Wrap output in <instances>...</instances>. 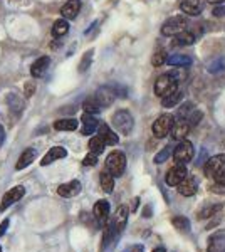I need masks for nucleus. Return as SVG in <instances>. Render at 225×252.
Returning a JSON list of instances; mask_svg holds the SVG:
<instances>
[{"mask_svg": "<svg viewBox=\"0 0 225 252\" xmlns=\"http://www.w3.org/2000/svg\"><path fill=\"white\" fill-rule=\"evenodd\" d=\"M193 153H195L193 145H192L190 141H187V140H182L177 145V148L173 150V158H175V161H177V163L185 165V163H188V161H192Z\"/></svg>", "mask_w": 225, "mask_h": 252, "instance_id": "nucleus-6", "label": "nucleus"}, {"mask_svg": "<svg viewBox=\"0 0 225 252\" xmlns=\"http://www.w3.org/2000/svg\"><path fill=\"white\" fill-rule=\"evenodd\" d=\"M214 15H215V17H224V15H225V7H217V9L214 10Z\"/></svg>", "mask_w": 225, "mask_h": 252, "instance_id": "nucleus-43", "label": "nucleus"}, {"mask_svg": "<svg viewBox=\"0 0 225 252\" xmlns=\"http://www.w3.org/2000/svg\"><path fill=\"white\" fill-rule=\"evenodd\" d=\"M94 97H96L97 103L101 104V108H104V106H109V104L113 103L114 97H116V93H114V89H113V88L103 86V88L97 89L96 94H94Z\"/></svg>", "mask_w": 225, "mask_h": 252, "instance_id": "nucleus-10", "label": "nucleus"}, {"mask_svg": "<svg viewBox=\"0 0 225 252\" xmlns=\"http://www.w3.org/2000/svg\"><path fill=\"white\" fill-rule=\"evenodd\" d=\"M180 9L187 15L195 17V15H200V12L203 10V0H183L180 3Z\"/></svg>", "mask_w": 225, "mask_h": 252, "instance_id": "nucleus-14", "label": "nucleus"}, {"mask_svg": "<svg viewBox=\"0 0 225 252\" xmlns=\"http://www.w3.org/2000/svg\"><path fill=\"white\" fill-rule=\"evenodd\" d=\"M182 99H183V93L180 91V89H177V91H173L171 94H166V96L161 97V106L163 108H173V106H177Z\"/></svg>", "mask_w": 225, "mask_h": 252, "instance_id": "nucleus-23", "label": "nucleus"}, {"mask_svg": "<svg viewBox=\"0 0 225 252\" xmlns=\"http://www.w3.org/2000/svg\"><path fill=\"white\" fill-rule=\"evenodd\" d=\"M173 121H175L173 115L163 113V115H160L157 118V121H155L153 126H151V131H153V135L157 138H165L170 133L171 126H173Z\"/></svg>", "mask_w": 225, "mask_h": 252, "instance_id": "nucleus-5", "label": "nucleus"}, {"mask_svg": "<svg viewBox=\"0 0 225 252\" xmlns=\"http://www.w3.org/2000/svg\"><path fill=\"white\" fill-rule=\"evenodd\" d=\"M225 69V63H224V59H214L212 63H208V66H207V71L208 72H212V74H219V72H222Z\"/></svg>", "mask_w": 225, "mask_h": 252, "instance_id": "nucleus-31", "label": "nucleus"}, {"mask_svg": "<svg viewBox=\"0 0 225 252\" xmlns=\"http://www.w3.org/2000/svg\"><path fill=\"white\" fill-rule=\"evenodd\" d=\"M170 155H171V148H170V146H165V148H163L161 152H160L158 155L155 157V163L161 165L163 161H166V160H168Z\"/></svg>", "mask_w": 225, "mask_h": 252, "instance_id": "nucleus-34", "label": "nucleus"}, {"mask_svg": "<svg viewBox=\"0 0 225 252\" xmlns=\"http://www.w3.org/2000/svg\"><path fill=\"white\" fill-rule=\"evenodd\" d=\"M81 121H83V135H93L99 126V121L94 118V115H88V113H84Z\"/></svg>", "mask_w": 225, "mask_h": 252, "instance_id": "nucleus-22", "label": "nucleus"}, {"mask_svg": "<svg viewBox=\"0 0 225 252\" xmlns=\"http://www.w3.org/2000/svg\"><path fill=\"white\" fill-rule=\"evenodd\" d=\"M178 187V192L183 195V197H192V195H195L197 193V187H198V184H197V180H195L193 177H187L183 178L182 182L177 185Z\"/></svg>", "mask_w": 225, "mask_h": 252, "instance_id": "nucleus-12", "label": "nucleus"}, {"mask_svg": "<svg viewBox=\"0 0 225 252\" xmlns=\"http://www.w3.org/2000/svg\"><path fill=\"white\" fill-rule=\"evenodd\" d=\"M195 34L190 31H183L180 32V34L175 35V46H192V44H195Z\"/></svg>", "mask_w": 225, "mask_h": 252, "instance_id": "nucleus-25", "label": "nucleus"}, {"mask_svg": "<svg viewBox=\"0 0 225 252\" xmlns=\"http://www.w3.org/2000/svg\"><path fill=\"white\" fill-rule=\"evenodd\" d=\"M177 89H178V81L175 79L170 72L161 74L157 79V83H155V93H157V96H160V97L171 94V93L177 91Z\"/></svg>", "mask_w": 225, "mask_h": 252, "instance_id": "nucleus-3", "label": "nucleus"}, {"mask_svg": "<svg viewBox=\"0 0 225 252\" xmlns=\"http://www.w3.org/2000/svg\"><path fill=\"white\" fill-rule=\"evenodd\" d=\"M49 64H51V59H49L47 56H42V58H39L34 64H32L31 74L34 76V78H42V76L46 74Z\"/></svg>", "mask_w": 225, "mask_h": 252, "instance_id": "nucleus-19", "label": "nucleus"}, {"mask_svg": "<svg viewBox=\"0 0 225 252\" xmlns=\"http://www.w3.org/2000/svg\"><path fill=\"white\" fill-rule=\"evenodd\" d=\"M83 163H84V166H94L97 163V155L96 153H89V155L84 157Z\"/></svg>", "mask_w": 225, "mask_h": 252, "instance_id": "nucleus-37", "label": "nucleus"}, {"mask_svg": "<svg viewBox=\"0 0 225 252\" xmlns=\"http://www.w3.org/2000/svg\"><path fill=\"white\" fill-rule=\"evenodd\" d=\"M79 10H81L79 0H67V2L63 5V9H61V15H63L66 20H72L77 17Z\"/></svg>", "mask_w": 225, "mask_h": 252, "instance_id": "nucleus-15", "label": "nucleus"}, {"mask_svg": "<svg viewBox=\"0 0 225 252\" xmlns=\"http://www.w3.org/2000/svg\"><path fill=\"white\" fill-rule=\"evenodd\" d=\"M24 195H26V189H24L22 185H17V187H14V189H10L9 192H5V195L2 197V204H0V212L7 210L10 205H14L15 202H19Z\"/></svg>", "mask_w": 225, "mask_h": 252, "instance_id": "nucleus-7", "label": "nucleus"}, {"mask_svg": "<svg viewBox=\"0 0 225 252\" xmlns=\"http://www.w3.org/2000/svg\"><path fill=\"white\" fill-rule=\"evenodd\" d=\"M212 178H214V180H215L219 185L225 187V168L219 170V172H217V173H214V175H212Z\"/></svg>", "mask_w": 225, "mask_h": 252, "instance_id": "nucleus-38", "label": "nucleus"}, {"mask_svg": "<svg viewBox=\"0 0 225 252\" xmlns=\"http://www.w3.org/2000/svg\"><path fill=\"white\" fill-rule=\"evenodd\" d=\"M67 157V152H66V148H63V146H54V148H51L49 152L44 155L42 158V161H40V165L42 166H47V165H51L52 161H56V160H59V158H66Z\"/></svg>", "mask_w": 225, "mask_h": 252, "instance_id": "nucleus-16", "label": "nucleus"}, {"mask_svg": "<svg viewBox=\"0 0 225 252\" xmlns=\"http://www.w3.org/2000/svg\"><path fill=\"white\" fill-rule=\"evenodd\" d=\"M145 251V247L141 246V244H134V246H129V247H126L123 252H143Z\"/></svg>", "mask_w": 225, "mask_h": 252, "instance_id": "nucleus-40", "label": "nucleus"}, {"mask_svg": "<svg viewBox=\"0 0 225 252\" xmlns=\"http://www.w3.org/2000/svg\"><path fill=\"white\" fill-rule=\"evenodd\" d=\"M99 136L103 138L104 145H109V146L118 145V141H120V138H118V135L113 131L111 128H109L108 125H101V126H99Z\"/></svg>", "mask_w": 225, "mask_h": 252, "instance_id": "nucleus-21", "label": "nucleus"}, {"mask_svg": "<svg viewBox=\"0 0 225 252\" xmlns=\"http://www.w3.org/2000/svg\"><path fill=\"white\" fill-rule=\"evenodd\" d=\"M168 66H175V67H188L192 64V59L188 56L183 54H173L170 58H166V63Z\"/></svg>", "mask_w": 225, "mask_h": 252, "instance_id": "nucleus-24", "label": "nucleus"}, {"mask_svg": "<svg viewBox=\"0 0 225 252\" xmlns=\"http://www.w3.org/2000/svg\"><path fill=\"white\" fill-rule=\"evenodd\" d=\"M0 252H2V247H0Z\"/></svg>", "mask_w": 225, "mask_h": 252, "instance_id": "nucleus-47", "label": "nucleus"}, {"mask_svg": "<svg viewBox=\"0 0 225 252\" xmlns=\"http://www.w3.org/2000/svg\"><path fill=\"white\" fill-rule=\"evenodd\" d=\"M35 157H37V152H35L34 148H27L22 152V155L19 157L17 163H15V170H24L26 166H29L32 163V161L35 160Z\"/></svg>", "mask_w": 225, "mask_h": 252, "instance_id": "nucleus-20", "label": "nucleus"}, {"mask_svg": "<svg viewBox=\"0 0 225 252\" xmlns=\"http://www.w3.org/2000/svg\"><path fill=\"white\" fill-rule=\"evenodd\" d=\"M83 108H84V113H88V115H96V113H99L101 109V104L97 103V99L96 97H88V99L83 103Z\"/></svg>", "mask_w": 225, "mask_h": 252, "instance_id": "nucleus-29", "label": "nucleus"}, {"mask_svg": "<svg viewBox=\"0 0 225 252\" xmlns=\"http://www.w3.org/2000/svg\"><path fill=\"white\" fill-rule=\"evenodd\" d=\"M207 2L208 3H215V5H217V3H224L225 0H207Z\"/></svg>", "mask_w": 225, "mask_h": 252, "instance_id": "nucleus-45", "label": "nucleus"}, {"mask_svg": "<svg viewBox=\"0 0 225 252\" xmlns=\"http://www.w3.org/2000/svg\"><path fill=\"white\" fill-rule=\"evenodd\" d=\"M77 128V120L74 118H64V120H59L54 123V129L57 131H74Z\"/></svg>", "mask_w": 225, "mask_h": 252, "instance_id": "nucleus-26", "label": "nucleus"}, {"mask_svg": "<svg viewBox=\"0 0 225 252\" xmlns=\"http://www.w3.org/2000/svg\"><path fill=\"white\" fill-rule=\"evenodd\" d=\"M187 26H188V22L185 17H180V15H177V17H170L161 26V34L166 35V37H175V35L180 34V32L187 31Z\"/></svg>", "mask_w": 225, "mask_h": 252, "instance_id": "nucleus-4", "label": "nucleus"}, {"mask_svg": "<svg viewBox=\"0 0 225 252\" xmlns=\"http://www.w3.org/2000/svg\"><path fill=\"white\" fill-rule=\"evenodd\" d=\"M93 215L96 220H99L101 223L108 220V215H109V202L108 200H97L94 204L93 209Z\"/></svg>", "mask_w": 225, "mask_h": 252, "instance_id": "nucleus-17", "label": "nucleus"}, {"mask_svg": "<svg viewBox=\"0 0 225 252\" xmlns=\"http://www.w3.org/2000/svg\"><path fill=\"white\" fill-rule=\"evenodd\" d=\"M171 138L173 140H185V136L190 131V125L185 118H180L178 121H173V126H171Z\"/></svg>", "mask_w": 225, "mask_h": 252, "instance_id": "nucleus-9", "label": "nucleus"}, {"mask_svg": "<svg viewBox=\"0 0 225 252\" xmlns=\"http://www.w3.org/2000/svg\"><path fill=\"white\" fill-rule=\"evenodd\" d=\"M99 182H101V189L104 190L106 193H111L113 189H114V177L109 172H103L99 177Z\"/></svg>", "mask_w": 225, "mask_h": 252, "instance_id": "nucleus-28", "label": "nucleus"}, {"mask_svg": "<svg viewBox=\"0 0 225 252\" xmlns=\"http://www.w3.org/2000/svg\"><path fill=\"white\" fill-rule=\"evenodd\" d=\"M9 223H10L9 219H3L2 223H0V237H2V235L7 232V227H9Z\"/></svg>", "mask_w": 225, "mask_h": 252, "instance_id": "nucleus-42", "label": "nucleus"}, {"mask_svg": "<svg viewBox=\"0 0 225 252\" xmlns=\"http://www.w3.org/2000/svg\"><path fill=\"white\" fill-rule=\"evenodd\" d=\"M171 222H173L175 229L182 230V232H188V230H190V222H188L187 217H182V215H178V217H175Z\"/></svg>", "mask_w": 225, "mask_h": 252, "instance_id": "nucleus-32", "label": "nucleus"}, {"mask_svg": "<svg viewBox=\"0 0 225 252\" xmlns=\"http://www.w3.org/2000/svg\"><path fill=\"white\" fill-rule=\"evenodd\" d=\"M166 63V52L165 51H158L157 54L153 56V66L155 67H160Z\"/></svg>", "mask_w": 225, "mask_h": 252, "instance_id": "nucleus-35", "label": "nucleus"}, {"mask_svg": "<svg viewBox=\"0 0 225 252\" xmlns=\"http://www.w3.org/2000/svg\"><path fill=\"white\" fill-rule=\"evenodd\" d=\"M225 168V155H215L207 161L205 165V175L212 177L214 173H217L219 170Z\"/></svg>", "mask_w": 225, "mask_h": 252, "instance_id": "nucleus-18", "label": "nucleus"}, {"mask_svg": "<svg viewBox=\"0 0 225 252\" xmlns=\"http://www.w3.org/2000/svg\"><path fill=\"white\" fill-rule=\"evenodd\" d=\"M104 141L103 138L99 135L97 136H93L91 140H89V150H91V153H96V155H99V153L104 152Z\"/></svg>", "mask_w": 225, "mask_h": 252, "instance_id": "nucleus-30", "label": "nucleus"}, {"mask_svg": "<svg viewBox=\"0 0 225 252\" xmlns=\"http://www.w3.org/2000/svg\"><path fill=\"white\" fill-rule=\"evenodd\" d=\"M111 222H113L114 229H116V232L121 234L123 229L126 227V222H128V207L126 205L118 207V210H116V214H114Z\"/></svg>", "mask_w": 225, "mask_h": 252, "instance_id": "nucleus-13", "label": "nucleus"}, {"mask_svg": "<svg viewBox=\"0 0 225 252\" xmlns=\"http://www.w3.org/2000/svg\"><path fill=\"white\" fill-rule=\"evenodd\" d=\"M79 192H81V182L79 180H72V182H67V184H63V185L57 187V193L64 198L76 197Z\"/></svg>", "mask_w": 225, "mask_h": 252, "instance_id": "nucleus-11", "label": "nucleus"}, {"mask_svg": "<svg viewBox=\"0 0 225 252\" xmlns=\"http://www.w3.org/2000/svg\"><path fill=\"white\" fill-rule=\"evenodd\" d=\"M185 177H187L185 165L177 163L175 166H171V168L168 170V173H166V184L171 185V187H177Z\"/></svg>", "mask_w": 225, "mask_h": 252, "instance_id": "nucleus-8", "label": "nucleus"}, {"mask_svg": "<svg viewBox=\"0 0 225 252\" xmlns=\"http://www.w3.org/2000/svg\"><path fill=\"white\" fill-rule=\"evenodd\" d=\"M7 103H9V106L12 109H17V111H22V108H24V101L20 99L17 94H9V96H7Z\"/></svg>", "mask_w": 225, "mask_h": 252, "instance_id": "nucleus-33", "label": "nucleus"}, {"mask_svg": "<svg viewBox=\"0 0 225 252\" xmlns=\"http://www.w3.org/2000/svg\"><path fill=\"white\" fill-rule=\"evenodd\" d=\"M35 91V84L32 83V81H29V83L26 84V88H24V93H26V97H31L32 94H34Z\"/></svg>", "mask_w": 225, "mask_h": 252, "instance_id": "nucleus-39", "label": "nucleus"}, {"mask_svg": "<svg viewBox=\"0 0 225 252\" xmlns=\"http://www.w3.org/2000/svg\"><path fill=\"white\" fill-rule=\"evenodd\" d=\"M113 126L121 133V135H129L133 131L134 120L131 116V113L126 111V109H120L113 115Z\"/></svg>", "mask_w": 225, "mask_h": 252, "instance_id": "nucleus-1", "label": "nucleus"}, {"mask_svg": "<svg viewBox=\"0 0 225 252\" xmlns=\"http://www.w3.org/2000/svg\"><path fill=\"white\" fill-rule=\"evenodd\" d=\"M69 32V22L66 19H59L54 22V26H52V35L54 37H63V35H66Z\"/></svg>", "mask_w": 225, "mask_h": 252, "instance_id": "nucleus-27", "label": "nucleus"}, {"mask_svg": "<svg viewBox=\"0 0 225 252\" xmlns=\"http://www.w3.org/2000/svg\"><path fill=\"white\" fill-rule=\"evenodd\" d=\"M153 252H163V249H155Z\"/></svg>", "mask_w": 225, "mask_h": 252, "instance_id": "nucleus-46", "label": "nucleus"}, {"mask_svg": "<svg viewBox=\"0 0 225 252\" xmlns=\"http://www.w3.org/2000/svg\"><path fill=\"white\" fill-rule=\"evenodd\" d=\"M170 74L173 76V78L177 79L178 83H180V81H182V79H185V76H187L185 72H183V71H180V69H175V71H171Z\"/></svg>", "mask_w": 225, "mask_h": 252, "instance_id": "nucleus-41", "label": "nucleus"}, {"mask_svg": "<svg viewBox=\"0 0 225 252\" xmlns=\"http://www.w3.org/2000/svg\"><path fill=\"white\" fill-rule=\"evenodd\" d=\"M106 168L113 177H121L126 170V157L123 152H111L106 158Z\"/></svg>", "mask_w": 225, "mask_h": 252, "instance_id": "nucleus-2", "label": "nucleus"}, {"mask_svg": "<svg viewBox=\"0 0 225 252\" xmlns=\"http://www.w3.org/2000/svg\"><path fill=\"white\" fill-rule=\"evenodd\" d=\"M91 59H93V51H89V52H86V56H84V59H83V63L79 64V71L81 72H84L86 69L89 67V64H91Z\"/></svg>", "mask_w": 225, "mask_h": 252, "instance_id": "nucleus-36", "label": "nucleus"}, {"mask_svg": "<svg viewBox=\"0 0 225 252\" xmlns=\"http://www.w3.org/2000/svg\"><path fill=\"white\" fill-rule=\"evenodd\" d=\"M3 141H5V129H3V126L0 125V146L3 145Z\"/></svg>", "mask_w": 225, "mask_h": 252, "instance_id": "nucleus-44", "label": "nucleus"}]
</instances>
